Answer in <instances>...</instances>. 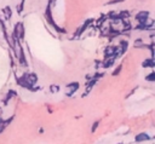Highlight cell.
I'll return each mask as SVG.
<instances>
[{"label": "cell", "mask_w": 155, "mask_h": 144, "mask_svg": "<svg viewBox=\"0 0 155 144\" xmlns=\"http://www.w3.org/2000/svg\"><path fill=\"white\" fill-rule=\"evenodd\" d=\"M45 17H46V21L50 23L51 26H52L55 29L57 30V32H60V33H64V30L62 29V28H60L55 23V21H53V18H52V12H51V5L49 4V6H47V9H46V12H45Z\"/></svg>", "instance_id": "obj_1"}, {"label": "cell", "mask_w": 155, "mask_h": 144, "mask_svg": "<svg viewBox=\"0 0 155 144\" xmlns=\"http://www.w3.org/2000/svg\"><path fill=\"white\" fill-rule=\"evenodd\" d=\"M149 15H150L149 11H141V12H138L135 16V18L138 23H146L149 20Z\"/></svg>", "instance_id": "obj_2"}, {"label": "cell", "mask_w": 155, "mask_h": 144, "mask_svg": "<svg viewBox=\"0 0 155 144\" xmlns=\"http://www.w3.org/2000/svg\"><path fill=\"white\" fill-rule=\"evenodd\" d=\"M150 139H152V137L148 133H146V132H141V133H138L135 137L136 143H142V142H147V141H150Z\"/></svg>", "instance_id": "obj_3"}, {"label": "cell", "mask_w": 155, "mask_h": 144, "mask_svg": "<svg viewBox=\"0 0 155 144\" xmlns=\"http://www.w3.org/2000/svg\"><path fill=\"white\" fill-rule=\"evenodd\" d=\"M79 89V82H70L67 85V96H73Z\"/></svg>", "instance_id": "obj_4"}, {"label": "cell", "mask_w": 155, "mask_h": 144, "mask_svg": "<svg viewBox=\"0 0 155 144\" xmlns=\"http://www.w3.org/2000/svg\"><path fill=\"white\" fill-rule=\"evenodd\" d=\"M154 66H155V62H154V58H148V59H146V61H143V63H142V67L143 68H154Z\"/></svg>", "instance_id": "obj_5"}, {"label": "cell", "mask_w": 155, "mask_h": 144, "mask_svg": "<svg viewBox=\"0 0 155 144\" xmlns=\"http://www.w3.org/2000/svg\"><path fill=\"white\" fill-rule=\"evenodd\" d=\"M114 62H115V58H113V57L106 58L104 62H103V68H109V67H112Z\"/></svg>", "instance_id": "obj_6"}, {"label": "cell", "mask_w": 155, "mask_h": 144, "mask_svg": "<svg viewBox=\"0 0 155 144\" xmlns=\"http://www.w3.org/2000/svg\"><path fill=\"white\" fill-rule=\"evenodd\" d=\"M17 93H16V91H14V90H10L9 92H7V96H6V98H5V101H4V104L6 105L7 104V102H9V99H11L12 97H15Z\"/></svg>", "instance_id": "obj_7"}, {"label": "cell", "mask_w": 155, "mask_h": 144, "mask_svg": "<svg viewBox=\"0 0 155 144\" xmlns=\"http://www.w3.org/2000/svg\"><path fill=\"white\" fill-rule=\"evenodd\" d=\"M113 51H114V46H108L104 51V57L109 58V57H113Z\"/></svg>", "instance_id": "obj_8"}, {"label": "cell", "mask_w": 155, "mask_h": 144, "mask_svg": "<svg viewBox=\"0 0 155 144\" xmlns=\"http://www.w3.org/2000/svg\"><path fill=\"white\" fill-rule=\"evenodd\" d=\"M3 12L5 14V16H6V20H9V18H11V15H12V11H11V9L9 7V6H6L4 10H3Z\"/></svg>", "instance_id": "obj_9"}, {"label": "cell", "mask_w": 155, "mask_h": 144, "mask_svg": "<svg viewBox=\"0 0 155 144\" xmlns=\"http://www.w3.org/2000/svg\"><path fill=\"white\" fill-rule=\"evenodd\" d=\"M129 16H130V12H129V11H123V12L118 14V17H119L120 20H125V18H129Z\"/></svg>", "instance_id": "obj_10"}, {"label": "cell", "mask_w": 155, "mask_h": 144, "mask_svg": "<svg viewBox=\"0 0 155 144\" xmlns=\"http://www.w3.org/2000/svg\"><path fill=\"white\" fill-rule=\"evenodd\" d=\"M146 80H147V81L154 82V81H155V73H154V72L149 73V75H147V76H146Z\"/></svg>", "instance_id": "obj_11"}, {"label": "cell", "mask_w": 155, "mask_h": 144, "mask_svg": "<svg viewBox=\"0 0 155 144\" xmlns=\"http://www.w3.org/2000/svg\"><path fill=\"white\" fill-rule=\"evenodd\" d=\"M127 47H129V43L127 41H121L120 43V49H121L123 53H125V51L127 50Z\"/></svg>", "instance_id": "obj_12"}, {"label": "cell", "mask_w": 155, "mask_h": 144, "mask_svg": "<svg viewBox=\"0 0 155 144\" xmlns=\"http://www.w3.org/2000/svg\"><path fill=\"white\" fill-rule=\"evenodd\" d=\"M50 91H51V93H57V92L60 91V86L58 85H51Z\"/></svg>", "instance_id": "obj_13"}, {"label": "cell", "mask_w": 155, "mask_h": 144, "mask_svg": "<svg viewBox=\"0 0 155 144\" xmlns=\"http://www.w3.org/2000/svg\"><path fill=\"white\" fill-rule=\"evenodd\" d=\"M121 69H123V64H119L116 69H114V72H113L112 75H113V76H116V75H119V73L121 72Z\"/></svg>", "instance_id": "obj_14"}, {"label": "cell", "mask_w": 155, "mask_h": 144, "mask_svg": "<svg viewBox=\"0 0 155 144\" xmlns=\"http://www.w3.org/2000/svg\"><path fill=\"white\" fill-rule=\"evenodd\" d=\"M126 0H110V1H108L107 5H114V4H120V3H124Z\"/></svg>", "instance_id": "obj_15"}, {"label": "cell", "mask_w": 155, "mask_h": 144, "mask_svg": "<svg viewBox=\"0 0 155 144\" xmlns=\"http://www.w3.org/2000/svg\"><path fill=\"white\" fill-rule=\"evenodd\" d=\"M98 125H99V122H98V121H95V122H93L92 128H91V132H92V133H95V132H96L97 127H98Z\"/></svg>", "instance_id": "obj_16"}, {"label": "cell", "mask_w": 155, "mask_h": 144, "mask_svg": "<svg viewBox=\"0 0 155 144\" xmlns=\"http://www.w3.org/2000/svg\"><path fill=\"white\" fill-rule=\"evenodd\" d=\"M142 40H137V41H135V47H142Z\"/></svg>", "instance_id": "obj_17"}, {"label": "cell", "mask_w": 155, "mask_h": 144, "mask_svg": "<svg viewBox=\"0 0 155 144\" xmlns=\"http://www.w3.org/2000/svg\"><path fill=\"white\" fill-rule=\"evenodd\" d=\"M104 76V73H97L95 76H92V78H95V79H99V78H103Z\"/></svg>", "instance_id": "obj_18"}, {"label": "cell", "mask_w": 155, "mask_h": 144, "mask_svg": "<svg viewBox=\"0 0 155 144\" xmlns=\"http://www.w3.org/2000/svg\"><path fill=\"white\" fill-rule=\"evenodd\" d=\"M99 64H101V61H97V62H96V69L99 67Z\"/></svg>", "instance_id": "obj_19"}, {"label": "cell", "mask_w": 155, "mask_h": 144, "mask_svg": "<svg viewBox=\"0 0 155 144\" xmlns=\"http://www.w3.org/2000/svg\"><path fill=\"white\" fill-rule=\"evenodd\" d=\"M1 114H3V108H0V118H1Z\"/></svg>", "instance_id": "obj_20"}]
</instances>
